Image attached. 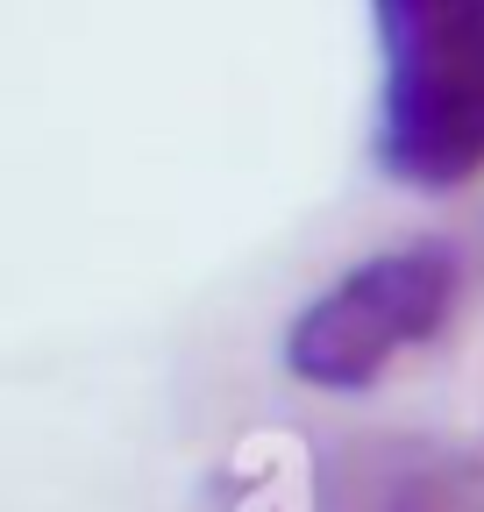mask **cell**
Returning a JSON list of instances; mask_svg holds the SVG:
<instances>
[{
	"mask_svg": "<svg viewBox=\"0 0 484 512\" xmlns=\"http://www.w3.org/2000/svg\"><path fill=\"white\" fill-rule=\"evenodd\" d=\"M378 164L413 192L484 178V0H371Z\"/></svg>",
	"mask_w": 484,
	"mask_h": 512,
	"instance_id": "obj_1",
	"label": "cell"
},
{
	"mask_svg": "<svg viewBox=\"0 0 484 512\" xmlns=\"http://www.w3.org/2000/svg\"><path fill=\"white\" fill-rule=\"evenodd\" d=\"M456 299H463L456 242L420 235V242L371 249L285 320L278 363L292 384L328 392V399L371 392L392 363H406L413 349H428L449 328Z\"/></svg>",
	"mask_w": 484,
	"mask_h": 512,
	"instance_id": "obj_2",
	"label": "cell"
}]
</instances>
